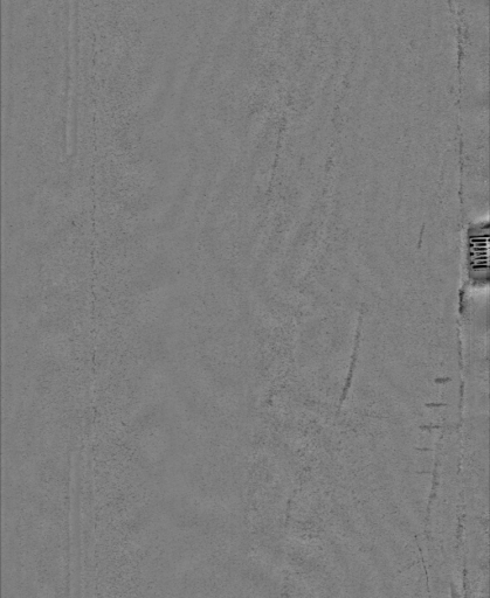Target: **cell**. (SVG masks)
Masks as SVG:
<instances>
[{
  "mask_svg": "<svg viewBox=\"0 0 490 598\" xmlns=\"http://www.w3.org/2000/svg\"><path fill=\"white\" fill-rule=\"evenodd\" d=\"M488 218L469 224L466 234L467 269L472 280L488 281Z\"/></svg>",
  "mask_w": 490,
  "mask_h": 598,
  "instance_id": "1",
  "label": "cell"
}]
</instances>
